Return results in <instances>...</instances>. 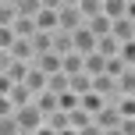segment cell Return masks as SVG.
<instances>
[{
  "label": "cell",
  "instance_id": "19",
  "mask_svg": "<svg viewBox=\"0 0 135 135\" xmlns=\"http://www.w3.org/2000/svg\"><path fill=\"white\" fill-rule=\"evenodd\" d=\"M18 11L28 14V18H36V14L43 11V0H18Z\"/></svg>",
  "mask_w": 135,
  "mask_h": 135
},
{
  "label": "cell",
  "instance_id": "5",
  "mask_svg": "<svg viewBox=\"0 0 135 135\" xmlns=\"http://www.w3.org/2000/svg\"><path fill=\"white\" fill-rule=\"evenodd\" d=\"M46 135H71V124H68V110H54L46 114Z\"/></svg>",
  "mask_w": 135,
  "mask_h": 135
},
{
  "label": "cell",
  "instance_id": "23",
  "mask_svg": "<svg viewBox=\"0 0 135 135\" xmlns=\"http://www.w3.org/2000/svg\"><path fill=\"white\" fill-rule=\"evenodd\" d=\"M43 7H50V11H61V7H64V0H43Z\"/></svg>",
  "mask_w": 135,
  "mask_h": 135
},
{
  "label": "cell",
  "instance_id": "10",
  "mask_svg": "<svg viewBox=\"0 0 135 135\" xmlns=\"http://www.w3.org/2000/svg\"><path fill=\"white\" fill-rule=\"evenodd\" d=\"M85 25H89V28H93V32H96V36H107V32H114V18H110V14H107V11H100V14H93V18H89V21H85Z\"/></svg>",
  "mask_w": 135,
  "mask_h": 135
},
{
  "label": "cell",
  "instance_id": "11",
  "mask_svg": "<svg viewBox=\"0 0 135 135\" xmlns=\"http://www.w3.org/2000/svg\"><path fill=\"white\" fill-rule=\"evenodd\" d=\"M96 50H100L103 57H117V54H121V39H117L114 32H107V36H100V43H96Z\"/></svg>",
  "mask_w": 135,
  "mask_h": 135
},
{
  "label": "cell",
  "instance_id": "2",
  "mask_svg": "<svg viewBox=\"0 0 135 135\" xmlns=\"http://www.w3.org/2000/svg\"><path fill=\"white\" fill-rule=\"evenodd\" d=\"M121 128V110L117 103H107L103 110H96V124H93V135H110Z\"/></svg>",
  "mask_w": 135,
  "mask_h": 135
},
{
  "label": "cell",
  "instance_id": "25",
  "mask_svg": "<svg viewBox=\"0 0 135 135\" xmlns=\"http://www.w3.org/2000/svg\"><path fill=\"white\" fill-rule=\"evenodd\" d=\"M64 4H71V7H78V4H82V0H64Z\"/></svg>",
  "mask_w": 135,
  "mask_h": 135
},
{
  "label": "cell",
  "instance_id": "1",
  "mask_svg": "<svg viewBox=\"0 0 135 135\" xmlns=\"http://www.w3.org/2000/svg\"><path fill=\"white\" fill-rule=\"evenodd\" d=\"M14 117H18L21 135H39L43 128H46V114L36 107V100L28 103V107H18V110H14Z\"/></svg>",
  "mask_w": 135,
  "mask_h": 135
},
{
  "label": "cell",
  "instance_id": "26",
  "mask_svg": "<svg viewBox=\"0 0 135 135\" xmlns=\"http://www.w3.org/2000/svg\"><path fill=\"white\" fill-rule=\"evenodd\" d=\"M128 4H132V0H128Z\"/></svg>",
  "mask_w": 135,
  "mask_h": 135
},
{
  "label": "cell",
  "instance_id": "9",
  "mask_svg": "<svg viewBox=\"0 0 135 135\" xmlns=\"http://www.w3.org/2000/svg\"><path fill=\"white\" fill-rule=\"evenodd\" d=\"M36 107H39L43 114H54V110H61V93H54V89H43V93H36Z\"/></svg>",
  "mask_w": 135,
  "mask_h": 135
},
{
  "label": "cell",
  "instance_id": "8",
  "mask_svg": "<svg viewBox=\"0 0 135 135\" xmlns=\"http://www.w3.org/2000/svg\"><path fill=\"white\" fill-rule=\"evenodd\" d=\"M36 68H43L46 75H54V71H61L64 68V57L57 54V50H46V54H36V61H32Z\"/></svg>",
  "mask_w": 135,
  "mask_h": 135
},
{
  "label": "cell",
  "instance_id": "24",
  "mask_svg": "<svg viewBox=\"0 0 135 135\" xmlns=\"http://www.w3.org/2000/svg\"><path fill=\"white\" fill-rule=\"evenodd\" d=\"M124 14H128V18L135 21V0H132V4H128V11H124Z\"/></svg>",
  "mask_w": 135,
  "mask_h": 135
},
{
  "label": "cell",
  "instance_id": "4",
  "mask_svg": "<svg viewBox=\"0 0 135 135\" xmlns=\"http://www.w3.org/2000/svg\"><path fill=\"white\" fill-rule=\"evenodd\" d=\"M0 96H7V100H11L14 107H28V103L36 100V93H32V89L25 85V82H14V85H11V89H4Z\"/></svg>",
  "mask_w": 135,
  "mask_h": 135
},
{
  "label": "cell",
  "instance_id": "20",
  "mask_svg": "<svg viewBox=\"0 0 135 135\" xmlns=\"http://www.w3.org/2000/svg\"><path fill=\"white\" fill-rule=\"evenodd\" d=\"M78 11L85 14V21H89L93 14H100V11H103V0H82V4H78Z\"/></svg>",
  "mask_w": 135,
  "mask_h": 135
},
{
  "label": "cell",
  "instance_id": "15",
  "mask_svg": "<svg viewBox=\"0 0 135 135\" xmlns=\"http://www.w3.org/2000/svg\"><path fill=\"white\" fill-rule=\"evenodd\" d=\"M18 0H0V25H14V18H18Z\"/></svg>",
  "mask_w": 135,
  "mask_h": 135
},
{
  "label": "cell",
  "instance_id": "18",
  "mask_svg": "<svg viewBox=\"0 0 135 135\" xmlns=\"http://www.w3.org/2000/svg\"><path fill=\"white\" fill-rule=\"evenodd\" d=\"M117 85H121V96L124 93H135V68H124V75L117 78Z\"/></svg>",
  "mask_w": 135,
  "mask_h": 135
},
{
  "label": "cell",
  "instance_id": "12",
  "mask_svg": "<svg viewBox=\"0 0 135 135\" xmlns=\"http://www.w3.org/2000/svg\"><path fill=\"white\" fill-rule=\"evenodd\" d=\"M114 36H117V39H135V21L128 18V14H121V18H114Z\"/></svg>",
  "mask_w": 135,
  "mask_h": 135
},
{
  "label": "cell",
  "instance_id": "14",
  "mask_svg": "<svg viewBox=\"0 0 135 135\" xmlns=\"http://www.w3.org/2000/svg\"><path fill=\"white\" fill-rule=\"evenodd\" d=\"M85 71H89V75H103V71H107V57H103L100 50L85 54Z\"/></svg>",
  "mask_w": 135,
  "mask_h": 135
},
{
  "label": "cell",
  "instance_id": "3",
  "mask_svg": "<svg viewBox=\"0 0 135 135\" xmlns=\"http://www.w3.org/2000/svg\"><path fill=\"white\" fill-rule=\"evenodd\" d=\"M68 124H71V135H93V124H96V114H89L85 107H75L68 110Z\"/></svg>",
  "mask_w": 135,
  "mask_h": 135
},
{
  "label": "cell",
  "instance_id": "13",
  "mask_svg": "<svg viewBox=\"0 0 135 135\" xmlns=\"http://www.w3.org/2000/svg\"><path fill=\"white\" fill-rule=\"evenodd\" d=\"M82 107H85L89 114H96V110H103V107H107V96H103V93H96V89H89V93H82Z\"/></svg>",
  "mask_w": 135,
  "mask_h": 135
},
{
  "label": "cell",
  "instance_id": "17",
  "mask_svg": "<svg viewBox=\"0 0 135 135\" xmlns=\"http://www.w3.org/2000/svg\"><path fill=\"white\" fill-rule=\"evenodd\" d=\"M103 11H107L110 18H121V14L128 11V0H103Z\"/></svg>",
  "mask_w": 135,
  "mask_h": 135
},
{
  "label": "cell",
  "instance_id": "6",
  "mask_svg": "<svg viewBox=\"0 0 135 135\" xmlns=\"http://www.w3.org/2000/svg\"><path fill=\"white\" fill-rule=\"evenodd\" d=\"M57 14H61V28H68V32H75V28L85 25V14H82L78 7H71V4H64Z\"/></svg>",
  "mask_w": 135,
  "mask_h": 135
},
{
  "label": "cell",
  "instance_id": "16",
  "mask_svg": "<svg viewBox=\"0 0 135 135\" xmlns=\"http://www.w3.org/2000/svg\"><path fill=\"white\" fill-rule=\"evenodd\" d=\"M71 89L75 93H89V89H93V75L89 71H75L71 75Z\"/></svg>",
  "mask_w": 135,
  "mask_h": 135
},
{
  "label": "cell",
  "instance_id": "21",
  "mask_svg": "<svg viewBox=\"0 0 135 135\" xmlns=\"http://www.w3.org/2000/svg\"><path fill=\"white\" fill-rule=\"evenodd\" d=\"M121 57L135 68V39H124V43H121Z\"/></svg>",
  "mask_w": 135,
  "mask_h": 135
},
{
  "label": "cell",
  "instance_id": "22",
  "mask_svg": "<svg viewBox=\"0 0 135 135\" xmlns=\"http://www.w3.org/2000/svg\"><path fill=\"white\" fill-rule=\"evenodd\" d=\"M117 135H135V117H121V128Z\"/></svg>",
  "mask_w": 135,
  "mask_h": 135
},
{
  "label": "cell",
  "instance_id": "7",
  "mask_svg": "<svg viewBox=\"0 0 135 135\" xmlns=\"http://www.w3.org/2000/svg\"><path fill=\"white\" fill-rule=\"evenodd\" d=\"M96 43H100V36H96L89 25L75 28V50H82V54H93V50H96Z\"/></svg>",
  "mask_w": 135,
  "mask_h": 135
}]
</instances>
